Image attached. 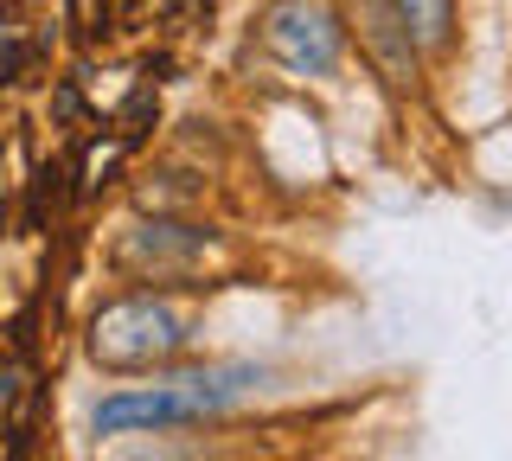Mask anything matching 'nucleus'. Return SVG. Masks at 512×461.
I'll use <instances>...</instances> for the list:
<instances>
[{"label": "nucleus", "mask_w": 512, "mask_h": 461, "mask_svg": "<svg viewBox=\"0 0 512 461\" xmlns=\"http://www.w3.org/2000/svg\"><path fill=\"white\" fill-rule=\"evenodd\" d=\"M397 20L423 45H442L448 39V0H397Z\"/></svg>", "instance_id": "20e7f679"}, {"label": "nucleus", "mask_w": 512, "mask_h": 461, "mask_svg": "<svg viewBox=\"0 0 512 461\" xmlns=\"http://www.w3.org/2000/svg\"><path fill=\"white\" fill-rule=\"evenodd\" d=\"M256 385H263L256 365H218V372H192V378H173V385H154V391H116L96 404V429L103 436H128V429L199 423V417H218V410L244 404Z\"/></svg>", "instance_id": "f257e3e1"}, {"label": "nucleus", "mask_w": 512, "mask_h": 461, "mask_svg": "<svg viewBox=\"0 0 512 461\" xmlns=\"http://www.w3.org/2000/svg\"><path fill=\"white\" fill-rule=\"evenodd\" d=\"M269 52L288 71H333V58H340V20L320 0H288V7L269 13Z\"/></svg>", "instance_id": "7ed1b4c3"}, {"label": "nucleus", "mask_w": 512, "mask_h": 461, "mask_svg": "<svg viewBox=\"0 0 512 461\" xmlns=\"http://www.w3.org/2000/svg\"><path fill=\"white\" fill-rule=\"evenodd\" d=\"M20 58H26V52H20V45H7V52H0V77H7L13 65H20Z\"/></svg>", "instance_id": "39448f33"}, {"label": "nucleus", "mask_w": 512, "mask_h": 461, "mask_svg": "<svg viewBox=\"0 0 512 461\" xmlns=\"http://www.w3.org/2000/svg\"><path fill=\"white\" fill-rule=\"evenodd\" d=\"M180 346H186V321L167 308V301H116V308H103L96 327H90L96 365H116V372L173 359Z\"/></svg>", "instance_id": "f03ea898"}]
</instances>
